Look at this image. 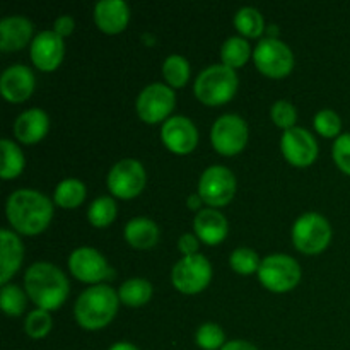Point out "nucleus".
<instances>
[{
    "label": "nucleus",
    "instance_id": "24",
    "mask_svg": "<svg viewBox=\"0 0 350 350\" xmlns=\"http://www.w3.org/2000/svg\"><path fill=\"white\" fill-rule=\"evenodd\" d=\"M152 296V286L144 279L126 280L118 291V297L126 306H144Z\"/></svg>",
    "mask_w": 350,
    "mask_h": 350
},
{
    "label": "nucleus",
    "instance_id": "39",
    "mask_svg": "<svg viewBox=\"0 0 350 350\" xmlns=\"http://www.w3.org/2000/svg\"><path fill=\"white\" fill-rule=\"evenodd\" d=\"M55 33L58 34V36H68V34L72 33V31H74V19H72V17H68V16H62V17H58L57 21H55Z\"/></svg>",
    "mask_w": 350,
    "mask_h": 350
},
{
    "label": "nucleus",
    "instance_id": "32",
    "mask_svg": "<svg viewBox=\"0 0 350 350\" xmlns=\"http://www.w3.org/2000/svg\"><path fill=\"white\" fill-rule=\"evenodd\" d=\"M51 325H53V320H51L50 313L38 308L33 313L27 314L26 321H24V330L31 338H43L50 334Z\"/></svg>",
    "mask_w": 350,
    "mask_h": 350
},
{
    "label": "nucleus",
    "instance_id": "1",
    "mask_svg": "<svg viewBox=\"0 0 350 350\" xmlns=\"http://www.w3.org/2000/svg\"><path fill=\"white\" fill-rule=\"evenodd\" d=\"M53 205L36 190H17L7 200V217L17 232L36 236L48 228Z\"/></svg>",
    "mask_w": 350,
    "mask_h": 350
},
{
    "label": "nucleus",
    "instance_id": "38",
    "mask_svg": "<svg viewBox=\"0 0 350 350\" xmlns=\"http://www.w3.org/2000/svg\"><path fill=\"white\" fill-rule=\"evenodd\" d=\"M178 248H180V252L183 253L185 256L197 255L198 239L195 238L193 234H183L180 238V241H178Z\"/></svg>",
    "mask_w": 350,
    "mask_h": 350
},
{
    "label": "nucleus",
    "instance_id": "33",
    "mask_svg": "<svg viewBox=\"0 0 350 350\" xmlns=\"http://www.w3.org/2000/svg\"><path fill=\"white\" fill-rule=\"evenodd\" d=\"M229 262H231L232 270H236V272L241 273V275H250V273L258 272L260 265H262L258 255L250 248L234 250L231 258H229Z\"/></svg>",
    "mask_w": 350,
    "mask_h": 350
},
{
    "label": "nucleus",
    "instance_id": "22",
    "mask_svg": "<svg viewBox=\"0 0 350 350\" xmlns=\"http://www.w3.org/2000/svg\"><path fill=\"white\" fill-rule=\"evenodd\" d=\"M195 232L205 245H219L228 234V221L215 208H204L195 217Z\"/></svg>",
    "mask_w": 350,
    "mask_h": 350
},
{
    "label": "nucleus",
    "instance_id": "21",
    "mask_svg": "<svg viewBox=\"0 0 350 350\" xmlns=\"http://www.w3.org/2000/svg\"><path fill=\"white\" fill-rule=\"evenodd\" d=\"M50 129V120L46 113L40 108L24 111L14 125V133L24 144H36L43 139Z\"/></svg>",
    "mask_w": 350,
    "mask_h": 350
},
{
    "label": "nucleus",
    "instance_id": "15",
    "mask_svg": "<svg viewBox=\"0 0 350 350\" xmlns=\"http://www.w3.org/2000/svg\"><path fill=\"white\" fill-rule=\"evenodd\" d=\"M161 139L171 152L183 156V154H190L197 147L198 132L193 122L187 116H173L163 125Z\"/></svg>",
    "mask_w": 350,
    "mask_h": 350
},
{
    "label": "nucleus",
    "instance_id": "5",
    "mask_svg": "<svg viewBox=\"0 0 350 350\" xmlns=\"http://www.w3.org/2000/svg\"><path fill=\"white\" fill-rule=\"evenodd\" d=\"M332 239V228L327 219L320 214L301 215L293 228V241L299 252L317 255L328 246Z\"/></svg>",
    "mask_w": 350,
    "mask_h": 350
},
{
    "label": "nucleus",
    "instance_id": "13",
    "mask_svg": "<svg viewBox=\"0 0 350 350\" xmlns=\"http://www.w3.org/2000/svg\"><path fill=\"white\" fill-rule=\"evenodd\" d=\"M68 269L75 279L88 284L113 279V269H109L101 253L92 248H79L68 258Z\"/></svg>",
    "mask_w": 350,
    "mask_h": 350
},
{
    "label": "nucleus",
    "instance_id": "26",
    "mask_svg": "<svg viewBox=\"0 0 350 350\" xmlns=\"http://www.w3.org/2000/svg\"><path fill=\"white\" fill-rule=\"evenodd\" d=\"M222 65L229 68H238L248 62L250 58V44L243 38H229L221 50Z\"/></svg>",
    "mask_w": 350,
    "mask_h": 350
},
{
    "label": "nucleus",
    "instance_id": "6",
    "mask_svg": "<svg viewBox=\"0 0 350 350\" xmlns=\"http://www.w3.org/2000/svg\"><path fill=\"white\" fill-rule=\"evenodd\" d=\"M260 282L273 293H287L301 280V267L287 255H270L262 260L258 270Z\"/></svg>",
    "mask_w": 350,
    "mask_h": 350
},
{
    "label": "nucleus",
    "instance_id": "31",
    "mask_svg": "<svg viewBox=\"0 0 350 350\" xmlns=\"http://www.w3.org/2000/svg\"><path fill=\"white\" fill-rule=\"evenodd\" d=\"M0 304L9 317H19L26 310V294L21 291V287L7 284L0 293Z\"/></svg>",
    "mask_w": 350,
    "mask_h": 350
},
{
    "label": "nucleus",
    "instance_id": "36",
    "mask_svg": "<svg viewBox=\"0 0 350 350\" xmlns=\"http://www.w3.org/2000/svg\"><path fill=\"white\" fill-rule=\"evenodd\" d=\"M272 120L277 126H280V129H294V123H296L297 120L296 108L287 101H277L275 105L272 106Z\"/></svg>",
    "mask_w": 350,
    "mask_h": 350
},
{
    "label": "nucleus",
    "instance_id": "8",
    "mask_svg": "<svg viewBox=\"0 0 350 350\" xmlns=\"http://www.w3.org/2000/svg\"><path fill=\"white\" fill-rule=\"evenodd\" d=\"M253 60L262 74L273 79L286 77L294 67V57L291 48L275 38L273 40L265 38L260 41L253 53Z\"/></svg>",
    "mask_w": 350,
    "mask_h": 350
},
{
    "label": "nucleus",
    "instance_id": "19",
    "mask_svg": "<svg viewBox=\"0 0 350 350\" xmlns=\"http://www.w3.org/2000/svg\"><path fill=\"white\" fill-rule=\"evenodd\" d=\"M24 248L21 239L9 229L0 232V282L7 286L10 277L21 269Z\"/></svg>",
    "mask_w": 350,
    "mask_h": 350
},
{
    "label": "nucleus",
    "instance_id": "17",
    "mask_svg": "<svg viewBox=\"0 0 350 350\" xmlns=\"http://www.w3.org/2000/svg\"><path fill=\"white\" fill-rule=\"evenodd\" d=\"M0 91L10 103L26 101L34 91V74L24 65H12L2 74Z\"/></svg>",
    "mask_w": 350,
    "mask_h": 350
},
{
    "label": "nucleus",
    "instance_id": "4",
    "mask_svg": "<svg viewBox=\"0 0 350 350\" xmlns=\"http://www.w3.org/2000/svg\"><path fill=\"white\" fill-rule=\"evenodd\" d=\"M238 89V75L234 68L226 65H212L205 68L195 81V96L208 106L224 105Z\"/></svg>",
    "mask_w": 350,
    "mask_h": 350
},
{
    "label": "nucleus",
    "instance_id": "3",
    "mask_svg": "<svg viewBox=\"0 0 350 350\" xmlns=\"http://www.w3.org/2000/svg\"><path fill=\"white\" fill-rule=\"evenodd\" d=\"M120 297L111 287H89L75 303V320L85 330L105 328L118 311Z\"/></svg>",
    "mask_w": 350,
    "mask_h": 350
},
{
    "label": "nucleus",
    "instance_id": "9",
    "mask_svg": "<svg viewBox=\"0 0 350 350\" xmlns=\"http://www.w3.org/2000/svg\"><path fill=\"white\" fill-rule=\"evenodd\" d=\"M236 191L234 174L224 166H212L204 171L198 183V195L212 207H224L232 200Z\"/></svg>",
    "mask_w": 350,
    "mask_h": 350
},
{
    "label": "nucleus",
    "instance_id": "35",
    "mask_svg": "<svg viewBox=\"0 0 350 350\" xmlns=\"http://www.w3.org/2000/svg\"><path fill=\"white\" fill-rule=\"evenodd\" d=\"M314 129L318 130V133L323 137H337L340 133L342 129V120L332 109H321L317 116H314Z\"/></svg>",
    "mask_w": 350,
    "mask_h": 350
},
{
    "label": "nucleus",
    "instance_id": "42",
    "mask_svg": "<svg viewBox=\"0 0 350 350\" xmlns=\"http://www.w3.org/2000/svg\"><path fill=\"white\" fill-rule=\"evenodd\" d=\"M200 202H202V198H200V195H191L190 198H188V207L190 208H198L200 207Z\"/></svg>",
    "mask_w": 350,
    "mask_h": 350
},
{
    "label": "nucleus",
    "instance_id": "30",
    "mask_svg": "<svg viewBox=\"0 0 350 350\" xmlns=\"http://www.w3.org/2000/svg\"><path fill=\"white\" fill-rule=\"evenodd\" d=\"M89 222L96 228H106L116 217V204L109 197H101L94 200L88 212Z\"/></svg>",
    "mask_w": 350,
    "mask_h": 350
},
{
    "label": "nucleus",
    "instance_id": "27",
    "mask_svg": "<svg viewBox=\"0 0 350 350\" xmlns=\"http://www.w3.org/2000/svg\"><path fill=\"white\" fill-rule=\"evenodd\" d=\"M2 178L12 180L24 170V156L19 147L9 139H2Z\"/></svg>",
    "mask_w": 350,
    "mask_h": 350
},
{
    "label": "nucleus",
    "instance_id": "18",
    "mask_svg": "<svg viewBox=\"0 0 350 350\" xmlns=\"http://www.w3.org/2000/svg\"><path fill=\"white\" fill-rule=\"evenodd\" d=\"M130 19V10L123 0H101L94 7V21L108 34L122 33Z\"/></svg>",
    "mask_w": 350,
    "mask_h": 350
},
{
    "label": "nucleus",
    "instance_id": "25",
    "mask_svg": "<svg viewBox=\"0 0 350 350\" xmlns=\"http://www.w3.org/2000/svg\"><path fill=\"white\" fill-rule=\"evenodd\" d=\"M85 198V187L82 181L74 180V178H68L64 180L57 187L55 191V202L57 205L64 208H75L84 202Z\"/></svg>",
    "mask_w": 350,
    "mask_h": 350
},
{
    "label": "nucleus",
    "instance_id": "28",
    "mask_svg": "<svg viewBox=\"0 0 350 350\" xmlns=\"http://www.w3.org/2000/svg\"><path fill=\"white\" fill-rule=\"evenodd\" d=\"M163 75L173 88H183L190 77V65L181 55H171L163 64Z\"/></svg>",
    "mask_w": 350,
    "mask_h": 350
},
{
    "label": "nucleus",
    "instance_id": "2",
    "mask_svg": "<svg viewBox=\"0 0 350 350\" xmlns=\"http://www.w3.org/2000/svg\"><path fill=\"white\" fill-rule=\"evenodd\" d=\"M27 296L40 310H58L68 296V280L60 269L51 263H34L24 275Z\"/></svg>",
    "mask_w": 350,
    "mask_h": 350
},
{
    "label": "nucleus",
    "instance_id": "34",
    "mask_svg": "<svg viewBox=\"0 0 350 350\" xmlns=\"http://www.w3.org/2000/svg\"><path fill=\"white\" fill-rule=\"evenodd\" d=\"M197 344L204 350H217L224 347V332L215 323H204L197 332Z\"/></svg>",
    "mask_w": 350,
    "mask_h": 350
},
{
    "label": "nucleus",
    "instance_id": "14",
    "mask_svg": "<svg viewBox=\"0 0 350 350\" xmlns=\"http://www.w3.org/2000/svg\"><path fill=\"white\" fill-rule=\"evenodd\" d=\"M282 154L293 166L306 167L314 163L318 156V146L314 137L304 129L286 130L282 135Z\"/></svg>",
    "mask_w": 350,
    "mask_h": 350
},
{
    "label": "nucleus",
    "instance_id": "40",
    "mask_svg": "<svg viewBox=\"0 0 350 350\" xmlns=\"http://www.w3.org/2000/svg\"><path fill=\"white\" fill-rule=\"evenodd\" d=\"M221 350H258V349H256L255 345L250 344V342L232 340V342H228V344H226Z\"/></svg>",
    "mask_w": 350,
    "mask_h": 350
},
{
    "label": "nucleus",
    "instance_id": "37",
    "mask_svg": "<svg viewBox=\"0 0 350 350\" xmlns=\"http://www.w3.org/2000/svg\"><path fill=\"white\" fill-rule=\"evenodd\" d=\"M334 159L345 174H350V133L337 137L334 144Z\"/></svg>",
    "mask_w": 350,
    "mask_h": 350
},
{
    "label": "nucleus",
    "instance_id": "11",
    "mask_svg": "<svg viewBox=\"0 0 350 350\" xmlns=\"http://www.w3.org/2000/svg\"><path fill=\"white\" fill-rule=\"evenodd\" d=\"M144 187H146V171L139 161L123 159L109 171L108 188L115 197L129 200L137 197Z\"/></svg>",
    "mask_w": 350,
    "mask_h": 350
},
{
    "label": "nucleus",
    "instance_id": "16",
    "mask_svg": "<svg viewBox=\"0 0 350 350\" xmlns=\"http://www.w3.org/2000/svg\"><path fill=\"white\" fill-rule=\"evenodd\" d=\"M65 53L64 38L55 31H43L31 44V60L40 70L51 72L62 64Z\"/></svg>",
    "mask_w": 350,
    "mask_h": 350
},
{
    "label": "nucleus",
    "instance_id": "7",
    "mask_svg": "<svg viewBox=\"0 0 350 350\" xmlns=\"http://www.w3.org/2000/svg\"><path fill=\"white\" fill-rule=\"evenodd\" d=\"M173 286L183 294H197L208 286L212 267L204 255H190L173 267Z\"/></svg>",
    "mask_w": 350,
    "mask_h": 350
},
{
    "label": "nucleus",
    "instance_id": "10",
    "mask_svg": "<svg viewBox=\"0 0 350 350\" xmlns=\"http://www.w3.org/2000/svg\"><path fill=\"white\" fill-rule=\"evenodd\" d=\"M212 146L222 156H234L246 147L248 126L238 115H224L212 126Z\"/></svg>",
    "mask_w": 350,
    "mask_h": 350
},
{
    "label": "nucleus",
    "instance_id": "41",
    "mask_svg": "<svg viewBox=\"0 0 350 350\" xmlns=\"http://www.w3.org/2000/svg\"><path fill=\"white\" fill-rule=\"evenodd\" d=\"M109 350H139L135 347V345L129 344V342H118V344H115L113 347H109Z\"/></svg>",
    "mask_w": 350,
    "mask_h": 350
},
{
    "label": "nucleus",
    "instance_id": "20",
    "mask_svg": "<svg viewBox=\"0 0 350 350\" xmlns=\"http://www.w3.org/2000/svg\"><path fill=\"white\" fill-rule=\"evenodd\" d=\"M31 34H33V24L26 17H5L0 23V50H21L31 40Z\"/></svg>",
    "mask_w": 350,
    "mask_h": 350
},
{
    "label": "nucleus",
    "instance_id": "23",
    "mask_svg": "<svg viewBox=\"0 0 350 350\" xmlns=\"http://www.w3.org/2000/svg\"><path fill=\"white\" fill-rule=\"evenodd\" d=\"M125 238L133 248L149 250L156 246L157 239H159V229L150 219L137 217L126 224Z\"/></svg>",
    "mask_w": 350,
    "mask_h": 350
},
{
    "label": "nucleus",
    "instance_id": "12",
    "mask_svg": "<svg viewBox=\"0 0 350 350\" xmlns=\"http://www.w3.org/2000/svg\"><path fill=\"white\" fill-rule=\"evenodd\" d=\"M174 103L173 89L164 84H150L137 99V113L146 123H159L173 111Z\"/></svg>",
    "mask_w": 350,
    "mask_h": 350
},
{
    "label": "nucleus",
    "instance_id": "29",
    "mask_svg": "<svg viewBox=\"0 0 350 350\" xmlns=\"http://www.w3.org/2000/svg\"><path fill=\"white\" fill-rule=\"evenodd\" d=\"M234 26L245 36L256 38L263 33V17L253 7H243L236 12Z\"/></svg>",
    "mask_w": 350,
    "mask_h": 350
}]
</instances>
